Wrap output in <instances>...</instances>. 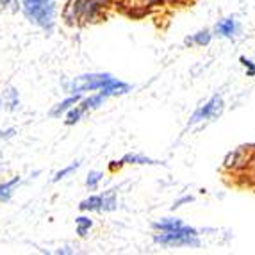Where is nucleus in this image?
Masks as SVG:
<instances>
[{"label":"nucleus","mask_w":255,"mask_h":255,"mask_svg":"<svg viewBox=\"0 0 255 255\" xmlns=\"http://www.w3.org/2000/svg\"><path fill=\"white\" fill-rule=\"evenodd\" d=\"M21 11L30 23L52 32L55 23V0H23Z\"/></svg>","instance_id":"nucleus-1"},{"label":"nucleus","mask_w":255,"mask_h":255,"mask_svg":"<svg viewBox=\"0 0 255 255\" xmlns=\"http://www.w3.org/2000/svg\"><path fill=\"white\" fill-rule=\"evenodd\" d=\"M193 200V198H191V196H184V198H180V200L179 202H175V205H173V209H177V207H180V205H182V204H186V202H191Z\"/></svg>","instance_id":"nucleus-23"},{"label":"nucleus","mask_w":255,"mask_h":255,"mask_svg":"<svg viewBox=\"0 0 255 255\" xmlns=\"http://www.w3.org/2000/svg\"><path fill=\"white\" fill-rule=\"evenodd\" d=\"M239 61H241L243 66H245V70H247V75L254 77L255 75V63H254V61L247 59V57H239Z\"/></svg>","instance_id":"nucleus-20"},{"label":"nucleus","mask_w":255,"mask_h":255,"mask_svg":"<svg viewBox=\"0 0 255 255\" xmlns=\"http://www.w3.org/2000/svg\"><path fill=\"white\" fill-rule=\"evenodd\" d=\"M75 225H77V234L81 236V238H86L88 232H90V229L93 227V221L88 216H79L75 220Z\"/></svg>","instance_id":"nucleus-16"},{"label":"nucleus","mask_w":255,"mask_h":255,"mask_svg":"<svg viewBox=\"0 0 255 255\" xmlns=\"http://www.w3.org/2000/svg\"><path fill=\"white\" fill-rule=\"evenodd\" d=\"M98 91H100V93H102L106 98H109V97H118V95L128 93V91H130V86L125 84V82H122V81H116L115 77H113V79H111V81L107 82L106 86H104L102 90H98Z\"/></svg>","instance_id":"nucleus-6"},{"label":"nucleus","mask_w":255,"mask_h":255,"mask_svg":"<svg viewBox=\"0 0 255 255\" xmlns=\"http://www.w3.org/2000/svg\"><path fill=\"white\" fill-rule=\"evenodd\" d=\"M64 115H66V120H64V124H66V125H75L77 122H81V118L84 116V113H82L81 107H79L75 104V106H73L70 111H66Z\"/></svg>","instance_id":"nucleus-17"},{"label":"nucleus","mask_w":255,"mask_h":255,"mask_svg":"<svg viewBox=\"0 0 255 255\" xmlns=\"http://www.w3.org/2000/svg\"><path fill=\"white\" fill-rule=\"evenodd\" d=\"M122 164H157L153 159H148L146 155H139V153H127L122 159Z\"/></svg>","instance_id":"nucleus-14"},{"label":"nucleus","mask_w":255,"mask_h":255,"mask_svg":"<svg viewBox=\"0 0 255 255\" xmlns=\"http://www.w3.org/2000/svg\"><path fill=\"white\" fill-rule=\"evenodd\" d=\"M223 109V100H221L220 95H214L211 100H209L205 106H202L200 109L196 111L195 115L191 118V124H198V122H204V120H209V118H214L218 116Z\"/></svg>","instance_id":"nucleus-5"},{"label":"nucleus","mask_w":255,"mask_h":255,"mask_svg":"<svg viewBox=\"0 0 255 255\" xmlns=\"http://www.w3.org/2000/svg\"><path fill=\"white\" fill-rule=\"evenodd\" d=\"M16 134V128H7V130H0V137H13Z\"/></svg>","instance_id":"nucleus-22"},{"label":"nucleus","mask_w":255,"mask_h":255,"mask_svg":"<svg viewBox=\"0 0 255 255\" xmlns=\"http://www.w3.org/2000/svg\"><path fill=\"white\" fill-rule=\"evenodd\" d=\"M118 207V200H116L115 191H107L102 195V213H111Z\"/></svg>","instance_id":"nucleus-15"},{"label":"nucleus","mask_w":255,"mask_h":255,"mask_svg":"<svg viewBox=\"0 0 255 255\" xmlns=\"http://www.w3.org/2000/svg\"><path fill=\"white\" fill-rule=\"evenodd\" d=\"M79 100H81V95H79V93L70 95L68 98H64L63 102H59L57 106L52 107V109H50V116H52V118H59L61 115H64V113H66V111L72 109L75 104H79Z\"/></svg>","instance_id":"nucleus-7"},{"label":"nucleus","mask_w":255,"mask_h":255,"mask_svg":"<svg viewBox=\"0 0 255 255\" xmlns=\"http://www.w3.org/2000/svg\"><path fill=\"white\" fill-rule=\"evenodd\" d=\"M184 223L177 218H164V220H159L153 223V229L159 230V232H171V230L180 229Z\"/></svg>","instance_id":"nucleus-11"},{"label":"nucleus","mask_w":255,"mask_h":255,"mask_svg":"<svg viewBox=\"0 0 255 255\" xmlns=\"http://www.w3.org/2000/svg\"><path fill=\"white\" fill-rule=\"evenodd\" d=\"M5 9H18V0H0V11H5Z\"/></svg>","instance_id":"nucleus-21"},{"label":"nucleus","mask_w":255,"mask_h":255,"mask_svg":"<svg viewBox=\"0 0 255 255\" xmlns=\"http://www.w3.org/2000/svg\"><path fill=\"white\" fill-rule=\"evenodd\" d=\"M0 107H2V100H0Z\"/></svg>","instance_id":"nucleus-26"},{"label":"nucleus","mask_w":255,"mask_h":255,"mask_svg":"<svg viewBox=\"0 0 255 255\" xmlns=\"http://www.w3.org/2000/svg\"><path fill=\"white\" fill-rule=\"evenodd\" d=\"M153 241L161 247H198L200 245L198 232L187 225H182L180 229L171 232H159L153 236Z\"/></svg>","instance_id":"nucleus-3"},{"label":"nucleus","mask_w":255,"mask_h":255,"mask_svg":"<svg viewBox=\"0 0 255 255\" xmlns=\"http://www.w3.org/2000/svg\"><path fill=\"white\" fill-rule=\"evenodd\" d=\"M109 0H70L68 7L64 11V18L68 21H82L90 23L102 18L106 13Z\"/></svg>","instance_id":"nucleus-2"},{"label":"nucleus","mask_w":255,"mask_h":255,"mask_svg":"<svg viewBox=\"0 0 255 255\" xmlns=\"http://www.w3.org/2000/svg\"><path fill=\"white\" fill-rule=\"evenodd\" d=\"M146 4H155V2H164V0H143Z\"/></svg>","instance_id":"nucleus-24"},{"label":"nucleus","mask_w":255,"mask_h":255,"mask_svg":"<svg viewBox=\"0 0 255 255\" xmlns=\"http://www.w3.org/2000/svg\"><path fill=\"white\" fill-rule=\"evenodd\" d=\"M102 179H104V173H100V171H90L88 179H86V186L90 187V189H97L98 184L102 182Z\"/></svg>","instance_id":"nucleus-18"},{"label":"nucleus","mask_w":255,"mask_h":255,"mask_svg":"<svg viewBox=\"0 0 255 255\" xmlns=\"http://www.w3.org/2000/svg\"><path fill=\"white\" fill-rule=\"evenodd\" d=\"M252 170H254V177H255V153L254 157H252Z\"/></svg>","instance_id":"nucleus-25"},{"label":"nucleus","mask_w":255,"mask_h":255,"mask_svg":"<svg viewBox=\"0 0 255 255\" xmlns=\"http://www.w3.org/2000/svg\"><path fill=\"white\" fill-rule=\"evenodd\" d=\"M79 168V162H72L70 166H66V168H63L61 171H57V173L54 175V182H59L61 179H64V177H68L70 173H73V171Z\"/></svg>","instance_id":"nucleus-19"},{"label":"nucleus","mask_w":255,"mask_h":255,"mask_svg":"<svg viewBox=\"0 0 255 255\" xmlns=\"http://www.w3.org/2000/svg\"><path fill=\"white\" fill-rule=\"evenodd\" d=\"M0 100H2V106H5L7 111H14L20 106V97H18V91L14 88H9L7 91H4Z\"/></svg>","instance_id":"nucleus-12"},{"label":"nucleus","mask_w":255,"mask_h":255,"mask_svg":"<svg viewBox=\"0 0 255 255\" xmlns=\"http://www.w3.org/2000/svg\"><path fill=\"white\" fill-rule=\"evenodd\" d=\"M113 79L111 73H86V75L75 77L73 81L66 84V91L72 95L86 93V91H98Z\"/></svg>","instance_id":"nucleus-4"},{"label":"nucleus","mask_w":255,"mask_h":255,"mask_svg":"<svg viewBox=\"0 0 255 255\" xmlns=\"http://www.w3.org/2000/svg\"><path fill=\"white\" fill-rule=\"evenodd\" d=\"M216 32L223 38H232L238 32V23H236L234 18H225L216 25Z\"/></svg>","instance_id":"nucleus-10"},{"label":"nucleus","mask_w":255,"mask_h":255,"mask_svg":"<svg viewBox=\"0 0 255 255\" xmlns=\"http://www.w3.org/2000/svg\"><path fill=\"white\" fill-rule=\"evenodd\" d=\"M79 209L84 213H102V195H93L79 204Z\"/></svg>","instance_id":"nucleus-9"},{"label":"nucleus","mask_w":255,"mask_h":255,"mask_svg":"<svg viewBox=\"0 0 255 255\" xmlns=\"http://www.w3.org/2000/svg\"><path fill=\"white\" fill-rule=\"evenodd\" d=\"M106 100H107V98L104 97L100 91H98L97 95H91V97H88V98H81L77 106L81 107V111L86 115V113H90V111H93V109H97V107L104 106V102H106Z\"/></svg>","instance_id":"nucleus-8"},{"label":"nucleus","mask_w":255,"mask_h":255,"mask_svg":"<svg viewBox=\"0 0 255 255\" xmlns=\"http://www.w3.org/2000/svg\"><path fill=\"white\" fill-rule=\"evenodd\" d=\"M211 32L209 30H200V32H196V34H193L191 38L186 39V45H198V47H205V45H209L211 43Z\"/></svg>","instance_id":"nucleus-13"}]
</instances>
